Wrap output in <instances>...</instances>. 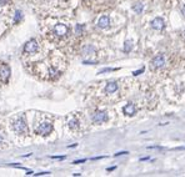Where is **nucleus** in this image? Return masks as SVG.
Segmentation results:
<instances>
[{"label":"nucleus","mask_w":185,"mask_h":177,"mask_svg":"<svg viewBox=\"0 0 185 177\" xmlns=\"http://www.w3.org/2000/svg\"><path fill=\"white\" fill-rule=\"evenodd\" d=\"M13 131L16 135H25L28 132V126H26V121L25 119L22 117H18V119L13 122Z\"/></svg>","instance_id":"obj_1"},{"label":"nucleus","mask_w":185,"mask_h":177,"mask_svg":"<svg viewBox=\"0 0 185 177\" xmlns=\"http://www.w3.org/2000/svg\"><path fill=\"white\" fill-rule=\"evenodd\" d=\"M36 133H39V135H41V136H46V135H49V133H51V131H53V125L50 124V122H41L38 127H36Z\"/></svg>","instance_id":"obj_2"},{"label":"nucleus","mask_w":185,"mask_h":177,"mask_svg":"<svg viewBox=\"0 0 185 177\" xmlns=\"http://www.w3.org/2000/svg\"><path fill=\"white\" fill-rule=\"evenodd\" d=\"M106 120H108V114L105 111L99 110L91 115V121L94 124H101V122H105Z\"/></svg>","instance_id":"obj_3"},{"label":"nucleus","mask_w":185,"mask_h":177,"mask_svg":"<svg viewBox=\"0 0 185 177\" xmlns=\"http://www.w3.org/2000/svg\"><path fill=\"white\" fill-rule=\"evenodd\" d=\"M39 49V45H38V41L35 39H30L29 41L25 43L24 45V52H28V54H34Z\"/></svg>","instance_id":"obj_4"},{"label":"nucleus","mask_w":185,"mask_h":177,"mask_svg":"<svg viewBox=\"0 0 185 177\" xmlns=\"http://www.w3.org/2000/svg\"><path fill=\"white\" fill-rule=\"evenodd\" d=\"M10 74H11V70H10V67L6 64L0 65V80H2L4 84L8 83L9 77H10Z\"/></svg>","instance_id":"obj_5"},{"label":"nucleus","mask_w":185,"mask_h":177,"mask_svg":"<svg viewBox=\"0 0 185 177\" xmlns=\"http://www.w3.org/2000/svg\"><path fill=\"white\" fill-rule=\"evenodd\" d=\"M165 65V57H164V55H158V56H155L153 60H152V67L153 69H160V67H163Z\"/></svg>","instance_id":"obj_6"},{"label":"nucleus","mask_w":185,"mask_h":177,"mask_svg":"<svg viewBox=\"0 0 185 177\" xmlns=\"http://www.w3.org/2000/svg\"><path fill=\"white\" fill-rule=\"evenodd\" d=\"M54 33L58 36H65L69 33V28L65 24H57L54 26Z\"/></svg>","instance_id":"obj_7"},{"label":"nucleus","mask_w":185,"mask_h":177,"mask_svg":"<svg viewBox=\"0 0 185 177\" xmlns=\"http://www.w3.org/2000/svg\"><path fill=\"white\" fill-rule=\"evenodd\" d=\"M152 28L154 30H158V31H161L164 28H165V21L163 17H155L154 20L152 21Z\"/></svg>","instance_id":"obj_8"},{"label":"nucleus","mask_w":185,"mask_h":177,"mask_svg":"<svg viewBox=\"0 0 185 177\" xmlns=\"http://www.w3.org/2000/svg\"><path fill=\"white\" fill-rule=\"evenodd\" d=\"M109 24H110V19L108 15H103L99 17V20H98V28L100 29H106L109 28Z\"/></svg>","instance_id":"obj_9"},{"label":"nucleus","mask_w":185,"mask_h":177,"mask_svg":"<svg viewBox=\"0 0 185 177\" xmlns=\"http://www.w3.org/2000/svg\"><path fill=\"white\" fill-rule=\"evenodd\" d=\"M81 54H83L84 56H91V55H94V54H95V46L91 45V44H88V45L83 46Z\"/></svg>","instance_id":"obj_10"},{"label":"nucleus","mask_w":185,"mask_h":177,"mask_svg":"<svg viewBox=\"0 0 185 177\" xmlns=\"http://www.w3.org/2000/svg\"><path fill=\"white\" fill-rule=\"evenodd\" d=\"M123 111H124V114H126L128 116H134L135 112H136V107H135L134 104H128V105L124 106Z\"/></svg>","instance_id":"obj_11"},{"label":"nucleus","mask_w":185,"mask_h":177,"mask_svg":"<svg viewBox=\"0 0 185 177\" xmlns=\"http://www.w3.org/2000/svg\"><path fill=\"white\" fill-rule=\"evenodd\" d=\"M116 90H118V84L115 81L108 83V85L105 86V92L106 94H114Z\"/></svg>","instance_id":"obj_12"},{"label":"nucleus","mask_w":185,"mask_h":177,"mask_svg":"<svg viewBox=\"0 0 185 177\" xmlns=\"http://www.w3.org/2000/svg\"><path fill=\"white\" fill-rule=\"evenodd\" d=\"M132 49H133V40H126L125 41V44H124V51L128 54V52H130L132 51Z\"/></svg>","instance_id":"obj_13"},{"label":"nucleus","mask_w":185,"mask_h":177,"mask_svg":"<svg viewBox=\"0 0 185 177\" xmlns=\"http://www.w3.org/2000/svg\"><path fill=\"white\" fill-rule=\"evenodd\" d=\"M143 9H144V5H143L141 3H134V4H133V10H134L136 14H141Z\"/></svg>","instance_id":"obj_14"},{"label":"nucleus","mask_w":185,"mask_h":177,"mask_svg":"<svg viewBox=\"0 0 185 177\" xmlns=\"http://www.w3.org/2000/svg\"><path fill=\"white\" fill-rule=\"evenodd\" d=\"M69 127H70L71 130H75V129H78V127H79V121H78L77 119H73V120H70V121H69Z\"/></svg>","instance_id":"obj_15"},{"label":"nucleus","mask_w":185,"mask_h":177,"mask_svg":"<svg viewBox=\"0 0 185 177\" xmlns=\"http://www.w3.org/2000/svg\"><path fill=\"white\" fill-rule=\"evenodd\" d=\"M83 30H84V25H81V24H77L75 25V34L77 35L83 34Z\"/></svg>","instance_id":"obj_16"},{"label":"nucleus","mask_w":185,"mask_h":177,"mask_svg":"<svg viewBox=\"0 0 185 177\" xmlns=\"http://www.w3.org/2000/svg\"><path fill=\"white\" fill-rule=\"evenodd\" d=\"M20 19H22V11L18 10V11L15 13V23H18V21L20 20Z\"/></svg>","instance_id":"obj_17"},{"label":"nucleus","mask_w":185,"mask_h":177,"mask_svg":"<svg viewBox=\"0 0 185 177\" xmlns=\"http://www.w3.org/2000/svg\"><path fill=\"white\" fill-rule=\"evenodd\" d=\"M143 71H144V69H140V70H138V71H134V72H133V74H134V75H135V76H138V75H140V74H141V72H143Z\"/></svg>","instance_id":"obj_18"},{"label":"nucleus","mask_w":185,"mask_h":177,"mask_svg":"<svg viewBox=\"0 0 185 177\" xmlns=\"http://www.w3.org/2000/svg\"><path fill=\"white\" fill-rule=\"evenodd\" d=\"M126 153H129V152H128V151H121V152L115 153V157H116V156H121V155H126Z\"/></svg>","instance_id":"obj_19"},{"label":"nucleus","mask_w":185,"mask_h":177,"mask_svg":"<svg viewBox=\"0 0 185 177\" xmlns=\"http://www.w3.org/2000/svg\"><path fill=\"white\" fill-rule=\"evenodd\" d=\"M180 10H181V13H183V14L185 15V4H183V5H181V8H180Z\"/></svg>","instance_id":"obj_20"},{"label":"nucleus","mask_w":185,"mask_h":177,"mask_svg":"<svg viewBox=\"0 0 185 177\" xmlns=\"http://www.w3.org/2000/svg\"><path fill=\"white\" fill-rule=\"evenodd\" d=\"M81 162H85V160H79V161H74V164H81Z\"/></svg>","instance_id":"obj_21"},{"label":"nucleus","mask_w":185,"mask_h":177,"mask_svg":"<svg viewBox=\"0 0 185 177\" xmlns=\"http://www.w3.org/2000/svg\"><path fill=\"white\" fill-rule=\"evenodd\" d=\"M3 141H4V137L3 135H0V144H3Z\"/></svg>","instance_id":"obj_22"},{"label":"nucleus","mask_w":185,"mask_h":177,"mask_svg":"<svg viewBox=\"0 0 185 177\" xmlns=\"http://www.w3.org/2000/svg\"><path fill=\"white\" fill-rule=\"evenodd\" d=\"M114 170H115V167H109L108 168V171H114Z\"/></svg>","instance_id":"obj_23"}]
</instances>
